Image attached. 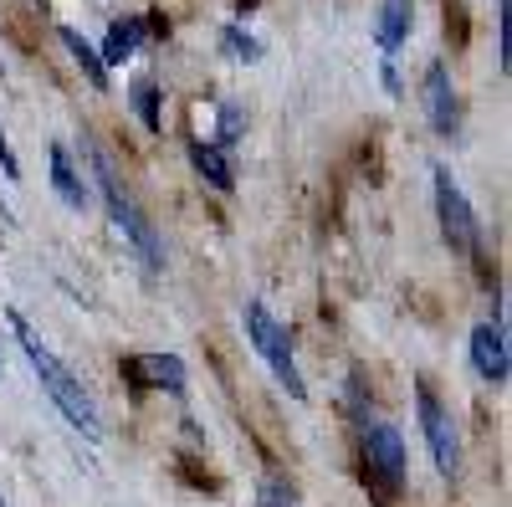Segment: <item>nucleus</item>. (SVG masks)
Wrapping results in <instances>:
<instances>
[{
  "label": "nucleus",
  "mask_w": 512,
  "mask_h": 507,
  "mask_svg": "<svg viewBox=\"0 0 512 507\" xmlns=\"http://www.w3.org/2000/svg\"><path fill=\"white\" fill-rule=\"evenodd\" d=\"M139 41H144V21L139 16H123V21H113L108 26V36H103V67H123L128 57L139 52Z\"/></svg>",
  "instance_id": "obj_10"
},
{
  "label": "nucleus",
  "mask_w": 512,
  "mask_h": 507,
  "mask_svg": "<svg viewBox=\"0 0 512 507\" xmlns=\"http://www.w3.org/2000/svg\"><path fill=\"white\" fill-rule=\"evenodd\" d=\"M436 216H441L446 241L461 251V257H472L477 251V216H472V205H466L461 185L451 180V169H436Z\"/></svg>",
  "instance_id": "obj_6"
},
{
  "label": "nucleus",
  "mask_w": 512,
  "mask_h": 507,
  "mask_svg": "<svg viewBox=\"0 0 512 507\" xmlns=\"http://www.w3.org/2000/svg\"><path fill=\"white\" fill-rule=\"evenodd\" d=\"M410 0H384V6H379V47L384 52H400L405 47V36H410Z\"/></svg>",
  "instance_id": "obj_12"
},
{
  "label": "nucleus",
  "mask_w": 512,
  "mask_h": 507,
  "mask_svg": "<svg viewBox=\"0 0 512 507\" xmlns=\"http://www.w3.org/2000/svg\"><path fill=\"white\" fill-rule=\"evenodd\" d=\"M415 405H420V431H425V446H431L441 477H456V467H461V436H456L451 410L436 400L431 385H415Z\"/></svg>",
  "instance_id": "obj_5"
},
{
  "label": "nucleus",
  "mask_w": 512,
  "mask_h": 507,
  "mask_svg": "<svg viewBox=\"0 0 512 507\" xmlns=\"http://www.w3.org/2000/svg\"><path fill=\"white\" fill-rule=\"evenodd\" d=\"M0 507H6V502H0Z\"/></svg>",
  "instance_id": "obj_19"
},
{
  "label": "nucleus",
  "mask_w": 512,
  "mask_h": 507,
  "mask_svg": "<svg viewBox=\"0 0 512 507\" xmlns=\"http://www.w3.org/2000/svg\"><path fill=\"white\" fill-rule=\"evenodd\" d=\"M0 169H6L11 180L21 175V164H16V154H11V139H6V129H0Z\"/></svg>",
  "instance_id": "obj_18"
},
{
  "label": "nucleus",
  "mask_w": 512,
  "mask_h": 507,
  "mask_svg": "<svg viewBox=\"0 0 512 507\" xmlns=\"http://www.w3.org/2000/svg\"><path fill=\"white\" fill-rule=\"evenodd\" d=\"M190 159H195V169H200V180H210L216 190H231V164H226V154H221L216 144H195Z\"/></svg>",
  "instance_id": "obj_14"
},
{
  "label": "nucleus",
  "mask_w": 512,
  "mask_h": 507,
  "mask_svg": "<svg viewBox=\"0 0 512 507\" xmlns=\"http://www.w3.org/2000/svg\"><path fill=\"white\" fill-rule=\"evenodd\" d=\"M123 374L134 385H149V390H169V395H185V364L175 354H134L123 364Z\"/></svg>",
  "instance_id": "obj_7"
},
{
  "label": "nucleus",
  "mask_w": 512,
  "mask_h": 507,
  "mask_svg": "<svg viewBox=\"0 0 512 507\" xmlns=\"http://www.w3.org/2000/svg\"><path fill=\"white\" fill-rule=\"evenodd\" d=\"M52 185H57L62 205H72V210H82V205H88V185H82L77 164H72V154H67L62 144H52Z\"/></svg>",
  "instance_id": "obj_11"
},
{
  "label": "nucleus",
  "mask_w": 512,
  "mask_h": 507,
  "mask_svg": "<svg viewBox=\"0 0 512 507\" xmlns=\"http://www.w3.org/2000/svg\"><path fill=\"white\" fill-rule=\"evenodd\" d=\"M221 36H226V52H231L236 62H256V57H262V47H256V41H251L241 26H226Z\"/></svg>",
  "instance_id": "obj_15"
},
{
  "label": "nucleus",
  "mask_w": 512,
  "mask_h": 507,
  "mask_svg": "<svg viewBox=\"0 0 512 507\" xmlns=\"http://www.w3.org/2000/svg\"><path fill=\"white\" fill-rule=\"evenodd\" d=\"M364 472L379 482V502H395L400 497V487H405V436L395 431V426H369L364 431Z\"/></svg>",
  "instance_id": "obj_4"
},
{
  "label": "nucleus",
  "mask_w": 512,
  "mask_h": 507,
  "mask_svg": "<svg viewBox=\"0 0 512 507\" xmlns=\"http://www.w3.org/2000/svg\"><path fill=\"white\" fill-rule=\"evenodd\" d=\"M425 113H431V129L436 134H456V123H461V103L451 93V77L441 62L425 67Z\"/></svg>",
  "instance_id": "obj_8"
},
{
  "label": "nucleus",
  "mask_w": 512,
  "mask_h": 507,
  "mask_svg": "<svg viewBox=\"0 0 512 507\" xmlns=\"http://www.w3.org/2000/svg\"><path fill=\"white\" fill-rule=\"evenodd\" d=\"M11 328H16V344H21V354L31 359V369H36V379H41V390H47L52 395V405L72 420V426L82 431V436H103V420H98V405H93V395L88 390H82V379L47 349V344H41V333L11 308Z\"/></svg>",
  "instance_id": "obj_1"
},
{
  "label": "nucleus",
  "mask_w": 512,
  "mask_h": 507,
  "mask_svg": "<svg viewBox=\"0 0 512 507\" xmlns=\"http://www.w3.org/2000/svg\"><path fill=\"white\" fill-rule=\"evenodd\" d=\"M134 108H139V118L149 123V129H159V93H154V82H149V77L134 88Z\"/></svg>",
  "instance_id": "obj_16"
},
{
  "label": "nucleus",
  "mask_w": 512,
  "mask_h": 507,
  "mask_svg": "<svg viewBox=\"0 0 512 507\" xmlns=\"http://www.w3.org/2000/svg\"><path fill=\"white\" fill-rule=\"evenodd\" d=\"M57 36H62V41H67V52H72V57H77V67H82V77H88V82H93V88H108V77H103V72H108V67H103V62H98V52H93V47H88V41H82V31H72V26H62V31H57Z\"/></svg>",
  "instance_id": "obj_13"
},
{
  "label": "nucleus",
  "mask_w": 512,
  "mask_h": 507,
  "mask_svg": "<svg viewBox=\"0 0 512 507\" xmlns=\"http://www.w3.org/2000/svg\"><path fill=\"white\" fill-rule=\"evenodd\" d=\"M472 364H477L482 379H492V385L507 379V333H502V323H482L472 333Z\"/></svg>",
  "instance_id": "obj_9"
},
{
  "label": "nucleus",
  "mask_w": 512,
  "mask_h": 507,
  "mask_svg": "<svg viewBox=\"0 0 512 507\" xmlns=\"http://www.w3.org/2000/svg\"><path fill=\"white\" fill-rule=\"evenodd\" d=\"M241 323H246V338H251V349L267 359V369L277 374V385L292 395V400H308V385H303V374H297V354H292V338H287V328L262 308V303H246V313H241Z\"/></svg>",
  "instance_id": "obj_3"
},
{
  "label": "nucleus",
  "mask_w": 512,
  "mask_h": 507,
  "mask_svg": "<svg viewBox=\"0 0 512 507\" xmlns=\"http://www.w3.org/2000/svg\"><path fill=\"white\" fill-rule=\"evenodd\" d=\"M262 507H297V492H292V482H282V477H267V482H262Z\"/></svg>",
  "instance_id": "obj_17"
},
{
  "label": "nucleus",
  "mask_w": 512,
  "mask_h": 507,
  "mask_svg": "<svg viewBox=\"0 0 512 507\" xmlns=\"http://www.w3.org/2000/svg\"><path fill=\"white\" fill-rule=\"evenodd\" d=\"M93 175H98V190H103V200H108V216H113V226L123 231V241L139 251L149 272H159V267H164L159 236H154V226L144 221V210L128 200V190L118 185V169H113V159H108L103 149H93Z\"/></svg>",
  "instance_id": "obj_2"
}]
</instances>
